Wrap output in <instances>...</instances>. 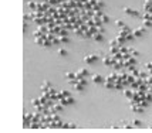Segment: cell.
Listing matches in <instances>:
<instances>
[{"mask_svg":"<svg viewBox=\"0 0 152 133\" xmlns=\"http://www.w3.org/2000/svg\"><path fill=\"white\" fill-rule=\"evenodd\" d=\"M58 54H60V55H66V50H60V51H58Z\"/></svg>","mask_w":152,"mask_h":133,"instance_id":"cell-1","label":"cell"}]
</instances>
